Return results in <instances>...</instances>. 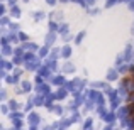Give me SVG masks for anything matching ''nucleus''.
Here are the masks:
<instances>
[{
	"label": "nucleus",
	"mask_w": 134,
	"mask_h": 130,
	"mask_svg": "<svg viewBox=\"0 0 134 130\" xmlns=\"http://www.w3.org/2000/svg\"><path fill=\"white\" fill-rule=\"evenodd\" d=\"M129 108H131V115L134 117V105H131V107H129Z\"/></svg>",
	"instance_id": "obj_1"
}]
</instances>
